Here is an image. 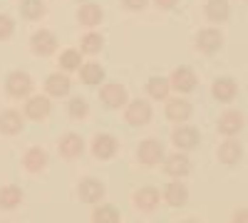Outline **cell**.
Returning a JSON list of instances; mask_svg holds the SVG:
<instances>
[{
    "label": "cell",
    "instance_id": "cell-19",
    "mask_svg": "<svg viewBox=\"0 0 248 223\" xmlns=\"http://www.w3.org/2000/svg\"><path fill=\"white\" fill-rule=\"evenodd\" d=\"M45 94L47 97H67L70 94V89H72V79H70V74L67 72H62V70H57V72H52V74H47L45 77Z\"/></svg>",
    "mask_w": 248,
    "mask_h": 223
},
{
    "label": "cell",
    "instance_id": "cell-9",
    "mask_svg": "<svg viewBox=\"0 0 248 223\" xmlns=\"http://www.w3.org/2000/svg\"><path fill=\"white\" fill-rule=\"evenodd\" d=\"M105 193H107V189H105V184H102L99 178H94V176L79 178V184H77V196H79L82 204H90V206L102 204Z\"/></svg>",
    "mask_w": 248,
    "mask_h": 223
},
{
    "label": "cell",
    "instance_id": "cell-32",
    "mask_svg": "<svg viewBox=\"0 0 248 223\" xmlns=\"http://www.w3.org/2000/svg\"><path fill=\"white\" fill-rule=\"evenodd\" d=\"M67 114L72 119H85L90 114V104H87V99L85 97H70V102H67Z\"/></svg>",
    "mask_w": 248,
    "mask_h": 223
},
{
    "label": "cell",
    "instance_id": "cell-8",
    "mask_svg": "<svg viewBox=\"0 0 248 223\" xmlns=\"http://www.w3.org/2000/svg\"><path fill=\"white\" fill-rule=\"evenodd\" d=\"M169 82H171V92L176 94H189L199 87V74L191 70V67H186V65H179L174 67V72L169 74Z\"/></svg>",
    "mask_w": 248,
    "mask_h": 223
},
{
    "label": "cell",
    "instance_id": "cell-1",
    "mask_svg": "<svg viewBox=\"0 0 248 223\" xmlns=\"http://www.w3.org/2000/svg\"><path fill=\"white\" fill-rule=\"evenodd\" d=\"M154 117V109H152V102L149 99H129L124 104V121L129 127H147Z\"/></svg>",
    "mask_w": 248,
    "mask_h": 223
},
{
    "label": "cell",
    "instance_id": "cell-6",
    "mask_svg": "<svg viewBox=\"0 0 248 223\" xmlns=\"http://www.w3.org/2000/svg\"><path fill=\"white\" fill-rule=\"evenodd\" d=\"M194 45L201 55H216L223 47V32L218 28H201L194 37Z\"/></svg>",
    "mask_w": 248,
    "mask_h": 223
},
{
    "label": "cell",
    "instance_id": "cell-38",
    "mask_svg": "<svg viewBox=\"0 0 248 223\" xmlns=\"http://www.w3.org/2000/svg\"><path fill=\"white\" fill-rule=\"evenodd\" d=\"M75 3H87V0H75Z\"/></svg>",
    "mask_w": 248,
    "mask_h": 223
},
{
    "label": "cell",
    "instance_id": "cell-23",
    "mask_svg": "<svg viewBox=\"0 0 248 223\" xmlns=\"http://www.w3.org/2000/svg\"><path fill=\"white\" fill-rule=\"evenodd\" d=\"M79 72V82L85 87H99L102 82H105V67H102L99 62H94V59H90V62H82V67L77 70Z\"/></svg>",
    "mask_w": 248,
    "mask_h": 223
},
{
    "label": "cell",
    "instance_id": "cell-2",
    "mask_svg": "<svg viewBox=\"0 0 248 223\" xmlns=\"http://www.w3.org/2000/svg\"><path fill=\"white\" fill-rule=\"evenodd\" d=\"M35 89V82L32 77L25 72V70H13L8 72L5 77V94L13 97V99H28Z\"/></svg>",
    "mask_w": 248,
    "mask_h": 223
},
{
    "label": "cell",
    "instance_id": "cell-28",
    "mask_svg": "<svg viewBox=\"0 0 248 223\" xmlns=\"http://www.w3.org/2000/svg\"><path fill=\"white\" fill-rule=\"evenodd\" d=\"M17 10H20V17L28 20V23H37V20H43L45 13H47L43 0H20Z\"/></svg>",
    "mask_w": 248,
    "mask_h": 223
},
{
    "label": "cell",
    "instance_id": "cell-7",
    "mask_svg": "<svg viewBox=\"0 0 248 223\" xmlns=\"http://www.w3.org/2000/svg\"><path fill=\"white\" fill-rule=\"evenodd\" d=\"M57 47H60V43H57V35L52 30L40 28L30 37V50H32L35 57H50V55L57 52Z\"/></svg>",
    "mask_w": 248,
    "mask_h": 223
},
{
    "label": "cell",
    "instance_id": "cell-12",
    "mask_svg": "<svg viewBox=\"0 0 248 223\" xmlns=\"http://www.w3.org/2000/svg\"><path fill=\"white\" fill-rule=\"evenodd\" d=\"M216 159L221 161L223 166H236L241 164V159H243V144L238 141V136H226L218 149H216Z\"/></svg>",
    "mask_w": 248,
    "mask_h": 223
},
{
    "label": "cell",
    "instance_id": "cell-30",
    "mask_svg": "<svg viewBox=\"0 0 248 223\" xmlns=\"http://www.w3.org/2000/svg\"><path fill=\"white\" fill-rule=\"evenodd\" d=\"M102 47H105V37H102L97 30H87L79 40V52L82 55H99Z\"/></svg>",
    "mask_w": 248,
    "mask_h": 223
},
{
    "label": "cell",
    "instance_id": "cell-31",
    "mask_svg": "<svg viewBox=\"0 0 248 223\" xmlns=\"http://www.w3.org/2000/svg\"><path fill=\"white\" fill-rule=\"evenodd\" d=\"M119 221H122V213L112 204H99L92 211V223H119Z\"/></svg>",
    "mask_w": 248,
    "mask_h": 223
},
{
    "label": "cell",
    "instance_id": "cell-33",
    "mask_svg": "<svg viewBox=\"0 0 248 223\" xmlns=\"http://www.w3.org/2000/svg\"><path fill=\"white\" fill-rule=\"evenodd\" d=\"M13 35H15V20L8 13H0V43L10 40Z\"/></svg>",
    "mask_w": 248,
    "mask_h": 223
},
{
    "label": "cell",
    "instance_id": "cell-15",
    "mask_svg": "<svg viewBox=\"0 0 248 223\" xmlns=\"http://www.w3.org/2000/svg\"><path fill=\"white\" fill-rule=\"evenodd\" d=\"M211 97L221 104H231L233 99L238 97V82L233 77L223 74V77H216L214 85H211Z\"/></svg>",
    "mask_w": 248,
    "mask_h": 223
},
{
    "label": "cell",
    "instance_id": "cell-16",
    "mask_svg": "<svg viewBox=\"0 0 248 223\" xmlns=\"http://www.w3.org/2000/svg\"><path fill=\"white\" fill-rule=\"evenodd\" d=\"M50 109H52V104H50V97H47V94H30V97L25 99L23 114H25V119H30V121H43V119H47Z\"/></svg>",
    "mask_w": 248,
    "mask_h": 223
},
{
    "label": "cell",
    "instance_id": "cell-24",
    "mask_svg": "<svg viewBox=\"0 0 248 223\" xmlns=\"http://www.w3.org/2000/svg\"><path fill=\"white\" fill-rule=\"evenodd\" d=\"M23 169L28 174H43L47 169V151L40 147H30L23 154Z\"/></svg>",
    "mask_w": 248,
    "mask_h": 223
},
{
    "label": "cell",
    "instance_id": "cell-10",
    "mask_svg": "<svg viewBox=\"0 0 248 223\" xmlns=\"http://www.w3.org/2000/svg\"><path fill=\"white\" fill-rule=\"evenodd\" d=\"M90 151L94 159L99 161H109L119 154V139L114 134H107V132H102L92 139V144H90Z\"/></svg>",
    "mask_w": 248,
    "mask_h": 223
},
{
    "label": "cell",
    "instance_id": "cell-34",
    "mask_svg": "<svg viewBox=\"0 0 248 223\" xmlns=\"http://www.w3.org/2000/svg\"><path fill=\"white\" fill-rule=\"evenodd\" d=\"M119 3H122L124 10H129V13H141L144 8L152 3V0H119Z\"/></svg>",
    "mask_w": 248,
    "mask_h": 223
},
{
    "label": "cell",
    "instance_id": "cell-35",
    "mask_svg": "<svg viewBox=\"0 0 248 223\" xmlns=\"http://www.w3.org/2000/svg\"><path fill=\"white\" fill-rule=\"evenodd\" d=\"M154 5H156L159 10H174V8L179 5V0H154Z\"/></svg>",
    "mask_w": 248,
    "mask_h": 223
},
{
    "label": "cell",
    "instance_id": "cell-13",
    "mask_svg": "<svg viewBox=\"0 0 248 223\" xmlns=\"http://www.w3.org/2000/svg\"><path fill=\"white\" fill-rule=\"evenodd\" d=\"M243 127H246V117H243V112H238V109H226V112H221V117L216 119V129H218V134H223V136H238V134L243 132Z\"/></svg>",
    "mask_w": 248,
    "mask_h": 223
},
{
    "label": "cell",
    "instance_id": "cell-4",
    "mask_svg": "<svg viewBox=\"0 0 248 223\" xmlns=\"http://www.w3.org/2000/svg\"><path fill=\"white\" fill-rule=\"evenodd\" d=\"M164 144L159 139H144V141H139V147H137V161L141 166H147V169H152V166H159L161 161H164Z\"/></svg>",
    "mask_w": 248,
    "mask_h": 223
},
{
    "label": "cell",
    "instance_id": "cell-3",
    "mask_svg": "<svg viewBox=\"0 0 248 223\" xmlns=\"http://www.w3.org/2000/svg\"><path fill=\"white\" fill-rule=\"evenodd\" d=\"M127 102H129V92L124 85H119V82H102L99 85V104L105 109L114 112V109L124 107Z\"/></svg>",
    "mask_w": 248,
    "mask_h": 223
},
{
    "label": "cell",
    "instance_id": "cell-20",
    "mask_svg": "<svg viewBox=\"0 0 248 223\" xmlns=\"http://www.w3.org/2000/svg\"><path fill=\"white\" fill-rule=\"evenodd\" d=\"M75 17H77V23L82 25V28H97L102 20H105V10L99 8V3H79V8H77V13H75Z\"/></svg>",
    "mask_w": 248,
    "mask_h": 223
},
{
    "label": "cell",
    "instance_id": "cell-11",
    "mask_svg": "<svg viewBox=\"0 0 248 223\" xmlns=\"http://www.w3.org/2000/svg\"><path fill=\"white\" fill-rule=\"evenodd\" d=\"M161 169L167 176L171 178H184L191 174V159L186 156V151H174V154H167L161 161Z\"/></svg>",
    "mask_w": 248,
    "mask_h": 223
},
{
    "label": "cell",
    "instance_id": "cell-5",
    "mask_svg": "<svg viewBox=\"0 0 248 223\" xmlns=\"http://www.w3.org/2000/svg\"><path fill=\"white\" fill-rule=\"evenodd\" d=\"M171 144L176 147V151H194L201 144V132L184 121L171 132Z\"/></svg>",
    "mask_w": 248,
    "mask_h": 223
},
{
    "label": "cell",
    "instance_id": "cell-17",
    "mask_svg": "<svg viewBox=\"0 0 248 223\" xmlns=\"http://www.w3.org/2000/svg\"><path fill=\"white\" fill-rule=\"evenodd\" d=\"M164 114H167V119L174 121V124H184V121H189V117L194 114V107H191L189 99H184V97H169L167 107H164Z\"/></svg>",
    "mask_w": 248,
    "mask_h": 223
},
{
    "label": "cell",
    "instance_id": "cell-21",
    "mask_svg": "<svg viewBox=\"0 0 248 223\" xmlns=\"http://www.w3.org/2000/svg\"><path fill=\"white\" fill-rule=\"evenodd\" d=\"M23 129H25V114L23 112H17V109L0 112V134L15 136V134H23Z\"/></svg>",
    "mask_w": 248,
    "mask_h": 223
},
{
    "label": "cell",
    "instance_id": "cell-25",
    "mask_svg": "<svg viewBox=\"0 0 248 223\" xmlns=\"http://www.w3.org/2000/svg\"><path fill=\"white\" fill-rule=\"evenodd\" d=\"M144 89H147L149 99H156V102H167L169 94H171V82H169V77L154 74V77H149V79H147Z\"/></svg>",
    "mask_w": 248,
    "mask_h": 223
},
{
    "label": "cell",
    "instance_id": "cell-27",
    "mask_svg": "<svg viewBox=\"0 0 248 223\" xmlns=\"http://www.w3.org/2000/svg\"><path fill=\"white\" fill-rule=\"evenodd\" d=\"M23 189H20L17 184H5L3 189H0V208L3 211H15L20 204H23Z\"/></svg>",
    "mask_w": 248,
    "mask_h": 223
},
{
    "label": "cell",
    "instance_id": "cell-26",
    "mask_svg": "<svg viewBox=\"0 0 248 223\" xmlns=\"http://www.w3.org/2000/svg\"><path fill=\"white\" fill-rule=\"evenodd\" d=\"M203 15H206L209 23L221 25V23H226V20L231 17V3L229 0H209V3L203 5Z\"/></svg>",
    "mask_w": 248,
    "mask_h": 223
},
{
    "label": "cell",
    "instance_id": "cell-22",
    "mask_svg": "<svg viewBox=\"0 0 248 223\" xmlns=\"http://www.w3.org/2000/svg\"><path fill=\"white\" fill-rule=\"evenodd\" d=\"M132 201H134V206H137L139 211H147V213H152V211L159 206L161 193H159V189H156V186H139V189L134 191Z\"/></svg>",
    "mask_w": 248,
    "mask_h": 223
},
{
    "label": "cell",
    "instance_id": "cell-29",
    "mask_svg": "<svg viewBox=\"0 0 248 223\" xmlns=\"http://www.w3.org/2000/svg\"><path fill=\"white\" fill-rule=\"evenodd\" d=\"M82 62H85V55L79 52V47H65L60 52V70L62 72H77L82 67Z\"/></svg>",
    "mask_w": 248,
    "mask_h": 223
},
{
    "label": "cell",
    "instance_id": "cell-36",
    "mask_svg": "<svg viewBox=\"0 0 248 223\" xmlns=\"http://www.w3.org/2000/svg\"><path fill=\"white\" fill-rule=\"evenodd\" d=\"M231 223H248V208H238L231 218Z\"/></svg>",
    "mask_w": 248,
    "mask_h": 223
},
{
    "label": "cell",
    "instance_id": "cell-37",
    "mask_svg": "<svg viewBox=\"0 0 248 223\" xmlns=\"http://www.w3.org/2000/svg\"><path fill=\"white\" fill-rule=\"evenodd\" d=\"M181 223H199V221H194V218H186V221H181Z\"/></svg>",
    "mask_w": 248,
    "mask_h": 223
},
{
    "label": "cell",
    "instance_id": "cell-14",
    "mask_svg": "<svg viewBox=\"0 0 248 223\" xmlns=\"http://www.w3.org/2000/svg\"><path fill=\"white\" fill-rule=\"evenodd\" d=\"M85 149H87L85 139H82L79 134H75V132L62 134V136H60V141H57V154H60L62 159H67V161L79 159L82 154H85Z\"/></svg>",
    "mask_w": 248,
    "mask_h": 223
},
{
    "label": "cell",
    "instance_id": "cell-18",
    "mask_svg": "<svg viewBox=\"0 0 248 223\" xmlns=\"http://www.w3.org/2000/svg\"><path fill=\"white\" fill-rule=\"evenodd\" d=\"M161 201L171 208H184L186 201H189V189L181 184V178H171L161 191Z\"/></svg>",
    "mask_w": 248,
    "mask_h": 223
}]
</instances>
